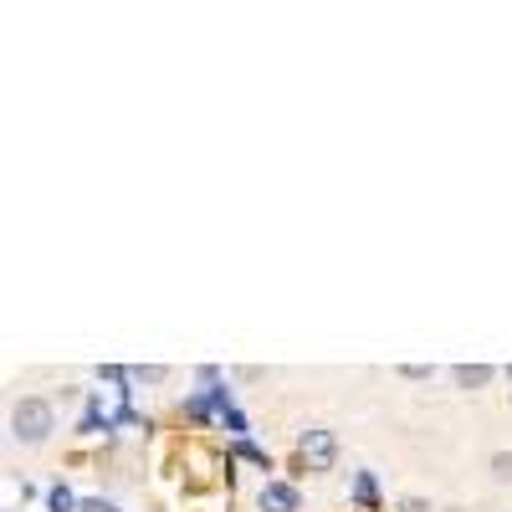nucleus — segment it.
Returning a JSON list of instances; mask_svg holds the SVG:
<instances>
[{
	"mask_svg": "<svg viewBox=\"0 0 512 512\" xmlns=\"http://www.w3.org/2000/svg\"><path fill=\"white\" fill-rule=\"evenodd\" d=\"M52 431H57V410H52L47 400H36V395L16 400V410H11V436H16V441L41 446Z\"/></svg>",
	"mask_w": 512,
	"mask_h": 512,
	"instance_id": "f257e3e1",
	"label": "nucleus"
},
{
	"mask_svg": "<svg viewBox=\"0 0 512 512\" xmlns=\"http://www.w3.org/2000/svg\"><path fill=\"white\" fill-rule=\"evenodd\" d=\"M297 456H303L308 472H333V461H338V436L323 431V425H313V431H303V441H297Z\"/></svg>",
	"mask_w": 512,
	"mask_h": 512,
	"instance_id": "f03ea898",
	"label": "nucleus"
},
{
	"mask_svg": "<svg viewBox=\"0 0 512 512\" xmlns=\"http://www.w3.org/2000/svg\"><path fill=\"white\" fill-rule=\"evenodd\" d=\"M262 512H297V487L292 482H267L262 487Z\"/></svg>",
	"mask_w": 512,
	"mask_h": 512,
	"instance_id": "7ed1b4c3",
	"label": "nucleus"
},
{
	"mask_svg": "<svg viewBox=\"0 0 512 512\" xmlns=\"http://www.w3.org/2000/svg\"><path fill=\"white\" fill-rule=\"evenodd\" d=\"M487 379H492L487 364H456V384H461V390H482Z\"/></svg>",
	"mask_w": 512,
	"mask_h": 512,
	"instance_id": "20e7f679",
	"label": "nucleus"
},
{
	"mask_svg": "<svg viewBox=\"0 0 512 512\" xmlns=\"http://www.w3.org/2000/svg\"><path fill=\"white\" fill-rule=\"evenodd\" d=\"M492 477H497V482H512V456H507V451L492 456Z\"/></svg>",
	"mask_w": 512,
	"mask_h": 512,
	"instance_id": "39448f33",
	"label": "nucleus"
},
{
	"mask_svg": "<svg viewBox=\"0 0 512 512\" xmlns=\"http://www.w3.org/2000/svg\"><path fill=\"white\" fill-rule=\"evenodd\" d=\"M77 502H72V492L67 487H52V512H72Z\"/></svg>",
	"mask_w": 512,
	"mask_h": 512,
	"instance_id": "423d86ee",
	"label": "nucleus"
},
{
	"mask_svg": "<svg viewBox=\"0 0 512 512\" xmlns=\"http://www.w3.org/2000/svg\"><path fill=\"white\" fill-rule=\"evenodd\" d=\"M354 492H359V502H374V477H359V487H354Z\"/></svg>",
	"mask_w": 512,
	"mask_h": 512,
	"instance_id": "0eeeda50",
	"label": "nucleus"
},
{
	"mask_svg": "<svg viewBox=\"0 0 512 512\" xmlns=\"http://www.w3.org/2000/svg\"><path fill=\"white\" fill-rule=\"evenodd\" d=\"M82 512H113L108 502H82Z\"/></svg>",
	"mask_w": 512,
	"mask_h": 512,
	"instance_id": "6e6552de",
	"label": "nucleus"
},
{
	"mask_svg": "<svg viewBox=\"0 0 512 512\" xmlns=\"http://www.w3.org/2000/svg\"><path fill=\"white\" fill-rule=\"evenodd\" d=\"M405 512H425V502H415V497H410V502H405Z\"/></svg>",
	"mask_w": 512,
	"mask_h": 512,
	"instance_id": "1a4fd4ad",
	"label": "nucleus"
}]
</instances>
